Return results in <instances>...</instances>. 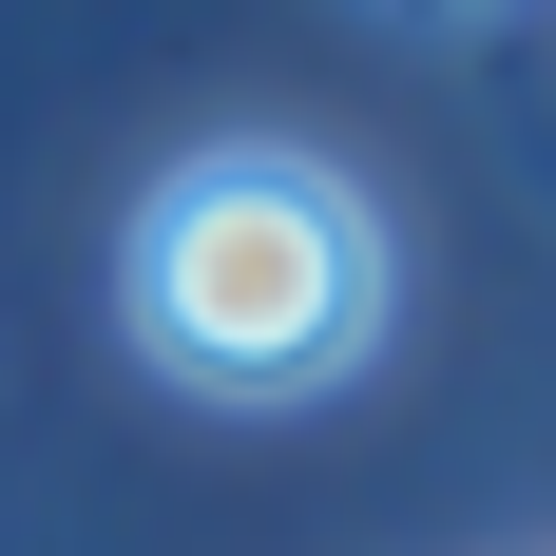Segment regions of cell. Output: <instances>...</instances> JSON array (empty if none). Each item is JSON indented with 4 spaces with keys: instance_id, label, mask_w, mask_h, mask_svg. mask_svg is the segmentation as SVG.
<instances>
[{
    "instance_id": "6da1fadb",
    "label": "cell",
    "mask_w": 556,
    "mask_h": 556,
    "mask_svg": "<svg viewBox=\"0 0 556 556\" xmlns=\"http://www.w3.org/2000/svg\"><path fill=\"white\" fill-rule=\"evenodd\" d=\"M115 288H135V345H154L173 384H212V403H307V384L365 365V327H384V212H365L327 154L230 135V154L154 173Z\"/></svg>"
}]
</instances>
